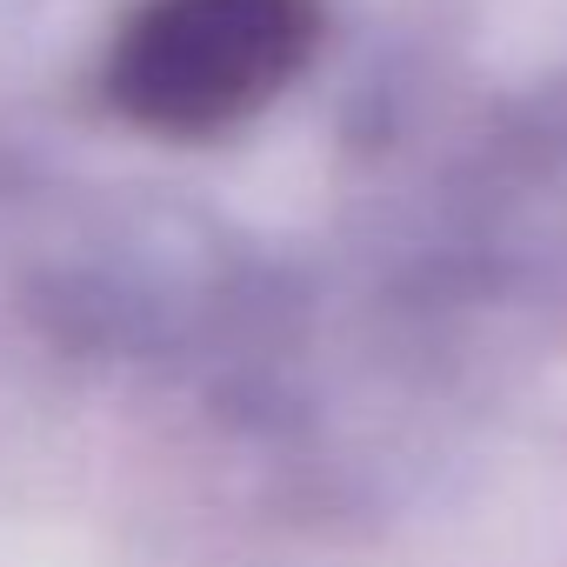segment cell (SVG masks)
Here are the masks:
<instances>
[{
	"instance_id": "cell-1",
	"label": "cell",
	"mask_w": 567,
	"mask_h": 567,
	"mask_svg": "<svg viewBox=\"0 0 567 567\" xmlns=\"http://www.w3.org/2000/svg\"><path fill=\"white\" fill-rule=\"evenodd\" d=\"M315 41V0H154L127 28L114 94L174 134H207L267 101Z\"/></svg>"
}]
</instances>
